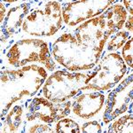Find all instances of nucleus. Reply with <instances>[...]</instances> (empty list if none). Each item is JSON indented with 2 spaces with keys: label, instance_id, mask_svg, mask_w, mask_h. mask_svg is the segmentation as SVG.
Wrapping results in <instances>:
<instances>
[{
  "label": "nucleus",
  "instance_id": "9",
  "mask_svg": "<svg viewBox=\"0 0 133 133\" xmlns=\"http://www.w3.org/2000/svg\"><path fill=\"white\" fill-rule=\"evenodd\" d=\"M71 107L70 101L54 103L45 98L36 97L28 106L26 119L29 122L39 120L48 124L58 123L69 115Z\"/></svg>",
  "mask_w": 133,
  "mask_h": 133
},
{
  "label": "nucleus",
  "instance_id": "20",
  "mask_svg": "<svg viewBox=\"0 0 133 133\" xmlns=\"http://www.w3.org/2000/svg\"><path fill=\"white\" fill-rule=\"evenodd\" d=\"M123 28H125V29H127L128 32H132L133 33V16H128Z\"/></svg>",
  "mask_w": 133,
  "mask_h": 133
},
{
  "label": "nucleus",
  "instance_id": "16",
  "mask_svg": "<svg viewBox=\"0 0 133 133\" xmlns=\"http://www.w3.org/2000/svg\"><path fill=\"white\" fill-rule=\"evenodd\" d=\"M56 133H81L79 125L74 120L64 118L59 121L55 127Z\"/></svg>",
  "mask_w": 133,
  "mask_h": 133
},
{
  "label": "nucleus",
  "instance_id": "12",
  "mask_svg": "<svg viewBox=\"0 0 133 133\" xmlns=\"http://www.w3.org/2000/svg\"><path fill=\"white\" fill-rule=\"evenodd\" d=\"M30 3H23L21 5L11 8L6 14L1 27V40L5 42L10 36L18 34L22 29L25 18L30 12Z\"/></svg>",
  "mask_w": 133,
  "mask_h": 133
},
{
  "label": "nucleus",
  "instance_id": "5",
  "mask_svg": "<svg viewBox=\"0 0 133 133\" xmlns=\"http://www.w3.org/2000/svg\"><path fill=\"white\" fill-rule=\"evenodd\" d=\"M127 72V64L121 54L110 52L100 58L85 81L83 91H108L117 84Z\"/></svg>",
  "mask_w": 133,
  "mask_h": 133
},
{
  "label": "nucleus",
  "instance_id": "13",
  "mask_svg": "<svg viewBox=\"0 0 133 133\" xmlns=\"http://www.w3.org/2000/svg\"><path fill=\"white\" fill-rule=\"evenodd\" d=\"M23 109L16 105L2 119V133H17L22 122Z\"/></svg>",
  "mask_w": 133,
  "mask_h": 133
},
{
  "label": "nucleus",
  "instance_id": "17",
  "mask_svg": "<svg viewBox=\"0 0 133 133\" xmlns=\"http://www.w3.org/2000/svg\"><path fill=\"white\" fill-rule=\"evenodd\" d=\"M122 57L129 66L133 68V36L123 47Z\"/></svg>",
  "mask_w": 133,
  "mask_h": 133
},
{
  "label": "nucleus",
  "instance_id": "4",
  "mask_svg": "<svg viewBox=\"0 0 133 133\" xmlns=\"http://www.w3.org/2000/svg\"><path fill=\"white\" fill-rule=\"evenodd\" d=\"M61 5L58 1L42 2L25 18L22 31L33 36H51L62 28Z\"/></svg>",
  "mask_w": 133,
  "mask_h": 133
},
{
  "label": "nucleus",
  "instance_id": "23",
  "mask_svg": "<svg viewBox=\"0 0 133 133\" xmlns=\"http://www.w3.org/2000/svg\"><path fill=\"white\" fill-rule=\"evenodd\" d=\"M130 109H131V111L133 112V103L131 104V106H130Z\"/></svg>",
  "mask_w": 133,
  "mask_h": 133
},
{
  "label": "nucleus",
  "instance_id": "3",
  "mask_svg": "<svg viewBox=\"0 0 133 133\" xmlns=\"http://www.w3.org/2000/svg\"><path fill=\"white\" fill-rule=\"evenodd\" d=\"M102 52L79 41L71 33H64L53 43L51 55L59 65L71 72L92 69Z\"/></svg>",
  "mask_w": 133,
  "mask_h": 133
},
{
  "label": "nucleus",
  "instance_id": "15",
  "mask_svg": "<svg viewBox=\"0 0 133 133\" xmlns=\"http://www.w3.org/2000/svg\"><path fill=\"white\" fill-rule=\"evenodd\" d=\"M130 39V32L126 30H120L116 33L113 34L110 37L108 38L107 42V51L110 52L119 50L120 48L123 47L125 44Z\"/></svg>",
  "mask_w": 133,
  "mask_h": 133
},
{
  "label": "nucleus",
  "instance_id": "18",
  "mask_svg": "<svg viewBox=\"0 0 133 133\" xmlns=\"http://www.w3.org/2000/svg\"><path fill=\"white\" fill-rule=\"evenodd\" d=\"M83 133H101V125L97 121L84 123L82 126Z\"/></svg>",
  "mask_w": 133,
  "mask_h": 133
},
{
  "label": "nucleus",
  "instance_id": "8",
  "mask_svg": "<svg viewBox=\"0 0 133 133\" xmlns=\"http://www.w3.org/2000/svg\"><path fill=\"white\" fill-rule=\"evenodd\" d=\"M115 1H76L62 4V18L69 27L83 23L102 14Z\"/></svg>",
  "mask_w": 133,
  "mask_h": 133
},
{
  "label": "nucleus",
  "instance_id": "7",
  "mask_svg": "<svg viewBox=\"0 0 133 133\" xmlns=\"http://www.w3.org/2000/svg\"><path fill=\"white\" fill-rule=\"evenodd\" d=\"M87 74L57 70L47 77L42 88L44 98L54 103L66 102L85 87Z\"/></svg>",
  "mask_w": 133,
  "mask_h": 133
},
{
  "label": "nucleus",
  "instance_id": "1",
  "mask_svg": "<svg viewBox=\"0 0 133 133\" xmlns=\"http://www.w3.org/2000/svg\"><path fill=\"white\" fill-rule=\"evenodd\" d=\"M48 73L43 66L28 65L18 69L1 72L2 118L15 102L25 97H31L45 83Z\"/></svg>",
  "mask_w": 133,
  "mask_h": 133
},
{
  "label": "nucleus",
  "instance_id": "11",
  "mask_svg": "<svg viewBox=\"0 0 133 133\" xmlns=\"http://www.w3.org/2000/svg\"><path fill=\"white\" fill-rule=\"evenodd\" d=\"M105 96L99 91H87L79 94L72 103V110L76 115L83 119H90L101 110Z\"/></svg>",
  "mask_w": 133,
  "mask_h": 133
},
{
  "label": "nucleus",
  "instance_id": "21",
  "mask_svg": "<svg viewBox=\"0 0 133 133\" xmlns=\"http://www.w3.org/2000/svg\"><path fill=\"white\" fill-rule=\"evenodd\" d=\"M123 4L127 12H130V15L133 16V1H123Z\"/></svg>",
  "mask_w": 133,
  "mask_h": 133
},
{
  "label": "nucleus",
  "instance_id": "14",
  "mask_svg": "<svg viewBox=\"0 0 133 133\" xmlns=\"http://www.w3.org/2000/svg\"><path fill=\"white\" fill-rule=\"evenodd\" d=\"M107 133H133V114L125 115L114 122Z\"/></svg>",
  "mask_w": 133,
  "mask_h": 133
},
{
  "label": "nucleus",
  "instance_id": "19",
  "mask_svg": "<svg viewBox=\"0 0 133 133\" xmlns=\"http://www.w3.org/2000/svg\"><path fill=\"white\" fill-rule=\"evenodd\" d=\"M28 133H55L48 124L36 123L28 130Z\"/></svg>",
  "mask_w": 133,
  "mask_h": 133
},
{
  "label": "nucleus",
  "instance_id": "6",
  "mask_svg": "<svg viewBox=\"0 0 133 133\" xmlns=\"http://www.w3.org/2000/svg\"><path fill=\"white\" fill-rule=\"evenodd\" d=\"M5 61L10 66L19 68L34 62L43 64L49 71L56 68L48 44L38 38H27L14 43L5 52Z\"/></svg>",
  "mask_w": 133,
  "mask_h": 133
},
{
  "label": "nucleus",
  "instance_id": "22",
  "mask_svg": "<svg viewBox=\"0 0 133 133\" xmlns=\"http://www.w3.org/2000/svg\"><path fill=\"white\" fill-rule=\"evenodd\" d=\"M6 14H7V12H6V8H5V6L4 5L3 2H1V4H0V21H1L2 23L5 21Z\"/></svg>",
  "mask_w": 133,
  "mask_h": 133
},
{
  "label": "nucleus",
  "instance_id": "10",
  "mask_svg": "<svg viewBox=\"0 0 133 133\" xmlns=\"http://www.w3.org/2000/svg\"><path fill=\"white\" fill-rule=\"evenodd\" d=\"M133 103V74L122 81L109 93L103 115L105 123H109L123 115Z\"/></svg>",
  "mask_w": 133,
  "mask_h": 133
},
{
  "label": "nucleus",
  "instance_id": "2",
  "mask_svg": "<svg viewBox=\"0 0 133 133\" xmlns=\"http://www.w3.org/2000/svg\"><path fill=\"white\" fill-rule=\"evenodd\" d=\"M127 18L124 6L115 4L102 14L79 25L74 31L75 36L79 41L102 52L108 38L123 29Z\"/></svg>",
  "mask_w": 133,
  "mask_h": 133
}]
</instances>
